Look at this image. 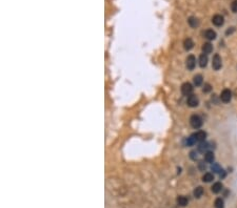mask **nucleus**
Returning <instances> with one entry per match:
<instances>
[{"instance_id": "23", "label": "nucleus", "mask_w": 237, "mask_h": 208, "mask_svg": "<svg viewBox=\"0 0 237 208\" xmlns=\"http://www.w3.org/2000/svg\"><path fill=\"white\" fill-rule=\"evenodd\" d=\"M212 91V86H211L209 83L204 84V86H203V89H202L203 93H209V91Z\"/></svg>"}, {"instance_id": "10", "label": "nucleus", "mask_w": 237, "mask_h": 208, "mask_svg": "<svg viewBox=\"0 0 237 208\" xmlns=\"http://www.w3.org/2000/svg\"><path fill=\"white\" fill-rule=\"evenodd\" d=\"M212 50H213V45L211 44V43H209V42H207V43H203V45H202V52H203V54H211L212 53Z\"/></svg>"}, {"instance_id": "13", "label": "nucleus", "mask_w": 237, "mask_h": 208, "mask_svg": "<svg viewBox=\"0 0 237 208\" xmlns=\"http://www.w3.org/2000/svg\"><path fill=\"white\" fill-rule=\"evenodd\" d=\"M214 159H215V157H214V153H212V151H207V153H204V160H206V162L213 163Z\"/></svg>"}, {"instance_id": "6", "label": "nucleus", "mask_w": 237, "mask_h": 208, "mask_svg": "<svg viewBox=\"0 0 237 208\" xmlns=\"http://www.w3.org/2000/svg\"><path fill=\"white\" fill-rule=\"evenodd\" d=\"M221 65H223V63H221V58H220L219 55H214L213 59H212V66H213V68L215 69V71H218V69H220V67H221Z\"/></svg>"}, {"instance_id": "16", "label": "nucleus", "mask_w": 237, "mask_h": 208, "mask_svg": "<svg viewBox=\"0 0 237 208\" xmlns=\"http://www.w3.org/2000/svg\"><path fill=\"white\" fill-rule=\"evenodd\" d=\"M213 180H214V176H213V173H211V172H206V173L202 176V181L203 182L209 183V182H212Z\"/></svg>"}, {"instance_id": "17", "label": "nucleus", "mask_w": 237, "mask_h": 208, "mask_svg": "<svg viewBox=\"0 0 237 208\" xmlns=\"http://www.w3.org/2000/svg\"><path fill=\"white\" fill-rule=\"evenodd\" d=\"M209 143H207V142H200L198 145V150L200 151V153H204V151H207L209 149Z\"/></svg>"}, {"instance_id": "1", "label": "nucleus", "mask_w": 237, "mask_h": 208, "mask_svg": "<svg viewBox=\"0 0 237 208\" xmlns=\"http://www.w3.org/2000/svg\"><path fill=\"white\" fill-rule=\"evenodd\" d=\"M190 124L193 128L195 129H198L201 127L202 125V119L199 117L198 115H193L191 118H190Z\"/></svg>"}, {"instance_id": "8", "label": "nucleus", "mask_w": 237, "mask_h": 208, "mask_svg": "<svg viewBox=\"0 0 237 208\" xmlns=\"http://www.w3.org/2000/svg\"><path fill=\"white\" fill-rule=\"evenodd\" d=\"M212 22H213L214 25L216 27H221L225 23V19H223V17L221 15H215V16L212 18Z\"/></svg>"}, {"instance_id": "4", "label": "nucleus", "mask_w": 237, "mask_h": 208, "mask_svg": "<svg viewBox=\"0 0 237 208\" xmlns=\"http://www.w3.org/2000/svg\"><path fill=\"white\" fill-rule=\"evenodd\" d=\"M193 91V86H192L191 83L186 82V83H184L181 86V93L184 96H190Z\"/></svg>"}, {"instance_id": "19", "label": "nucleus", "mask_w": 237, "mask_h": 208, "mask_svg": "<svg viewBox=\"0 0 237 208\" xmlns=\"http://www.w3.org/2000/svg\"><path fill=\"white\" fill-rule=\"evenodd\" d=\"M177 203H178V205L182 206V207H184V206H186L188 205V199H186V196H180L177 199Z\"/></svg>"}, {"instance_id": "21", "label": "nucleus", "mask_w": 237, "mask_h": 208, "mask_svg": "<svg viewBox=\"0 0 237 208\" xmlns=\"http://www.w3.org/2000/svg\"><path fill=\"white\" fill-rule=\"evenodd\" d=\"M214 205H215V208H223V207H225V206H223V205H225V203H223V199H220V198L216 199Z\"/></svg>"}, {"instance_id": "28", "label": "nucleus", "mask_w": 237, "mask_h": 208, "mask_svg": "<svg viewBox=\"0 0 237 208\" xmlns=\"http://www.w3.org/2000/svg\"><path fill=\"white\" fill-rule=\"evenodd\" d=\"M234 31H235V29H234V27H231V30H228V31L225 32V34H227V35H229V34H232Z\"/></svg>"}, {"instance_id": "2", "label": "nucleus", "mask_w": 237, "mask_h": 208, "mask_svg": "<svg viewBox=\"0 0 237 208\" xmlns=\"http://www.w3.org/2000/svg\"><path fill=\"white\" fill-rule=\"evenodd\" d=\"M191 138L193 139V141L195 142H203L204 140H206L207 138V132H202V130H200V132H195V134H193L191 136Z\"/></svg>"}, {"instance_id": "14", "label": "nucleus", "mask_w": 237, "mask_h": 208, "mask_svg": "<svg viewBox=\"0 0 237 208\" xmlns=\"http://www.w3.org/2000/svg\"><path fill=\"white\" fill-rule=\"evenodd\" d=\"M188 22H189L190 27H197L199 25V20L197 19V18H195V17H190L189 20H188Z\"/></svg>"}, {"instance_id": "9", "label": "nucleus", "mask_w": 237, "mask_h": 208, "mask_svg": "<svg viewBox=\"0 0 237 208\" xmlns=\"http://www.w3.org/2000/svg\"><path fill=\"white\" fill-rule=\"evenodd\" d=\"M216 32H214L213 30H207L204 32V37H206L208 40H214L216 38Z\"/></svg>"}, {"instance_id": "18", "label": "nucleus", "mask_w": 237, "mask_h": 208, "mask_svg": "<svg viewBox=\"0 0 237 208\" xmlns=\"http://www.w3.org/2000/svg\"><path fill=\"white\" fill-rule=\"evenodd\" d=\"M194 84H195L196 86H200L201 84H202V81H203V77L201 76V75H196V76H194Z\"/></svg>"}, {"instance_id": "26", "label": "nucleus", "mask_w": 237, "mask_h": 208, "mask_svg": "<svg viewBox=\"0 0 237 208\" xmlns=\"http://www.w3.org/2000/svg\"><path fill=\"white\" fill-rule=\"evenodd\" d=\"M198 167H199V169H200V170H206L207 166H206V164H204L203 162H199Z\"/></svg>"}, {"instance_id": "25", "label": "nucleus", "mask_w": 237, "mask_h": 208, "mask_svg": "<svg viewBox=\"0 0 237 208\" xmlns=\"http://www.w3.org/2000/svg\"><path fill=\"white\" fill-rule=\"evenodd\" d=\"M190 158H191L192 160H196V159H197V153H196V151H191V153H190Z\"/></svg>"}, {"instance_id": "27", "label": "nucleus", "mask_w": 237, "mask_h": 208, "mask_svg": "<svg viewBox=\"0 0 237 208\" xmlns=\"http://www.w3.org/2000/svg\"><path fill=\"white\" fill-rule=\"evenodd\" d=\"M219 177L220 178H225V171L223 169H221V171L219 172Z\"/></svg>"}, {"instance_id": "7", "label": "nucleus", "mask_w": 237, "mask_h": 208, "mask_svg": "<svg viewBox=\"0 0 237 208\" xmlns=\"http://www.w3.org/2000/svg\"><path fill=\"white\" fill-rule=\"evenodd\" d=\"M186 103H188V105H189L190 107H196V106H198L199 100L195 95H190V96L188 97Z\"/></svg>"}, {"instance_id": "12", "label": "nucleus", "mask_w": 237, "mask_h": 208, "mask_svg": "<svg viewBox=\"0 0 237 208\" xmlns=\"http://www.w3.org/2000/svg\"><path fill=\"white\" fill-rule=\"evenodd\" d=\"M207 64H208V56L207 54H201L199 57V65L201 67H206Z\"/></svg>"}, {"instance_id": "5", "label": "nucleus", "mask_w": 237, "mask_h": 208, "mask_svg": "<svg viewBox=\"0 0 237 208\" xmlns=\"http://www.w3.org/2000/svg\"><path fill=\"white\" fill-rule=\"evenodd\" d=\"M186 67H188V69H190V71H193V69L195 68V66H196V58H195V56L190 55L189 57L186 58Z\"/></svg>"}, {"instance_id": "11", "label": "nucleus", "mask_w": 237, "mask_h": 208, "mask_svg": "<svg viewBox=\"0 0 237 208\" xmlns=\"http://www.w3.org/2000/svg\"><path fill=\"white\" fill-rule=\"evenodd\" d=\"M194 46V42L191 38H186V40L184 41V48H186V50H192Z\"/></svg>"}, {"instance_id": "3", "label": "nucleus", "mask_w": 237, "mask_h": 208, "mask_svg": "<svg viewBox=\"0 0 237 208\" xmlns=\"http://www.w3.org/2000/svg\"><path fill=\"white\" fill-rule=\"evenodd\" d=\"M232 99V93L230 89H223L220 94V100L225 103H229Z\"/></svg>"}, {"instance_id": "20", "label": "nucleus", "mask_w": 237, "mask_h": 208, "mask_svg": "<svg viewBox=\"0 0 237 208\" xmlns=\"http://www.w3.org/2000/svg\"><path fill=\"white\" fill-rule=\"evenodd\" d=\"M203 194V188L201 186H198L197 188H195V190H194V196L197 199H199L201 196Z\"/></svg>"}, {"instance_id": "15", "label": "nucleus", "mask_w": 237, "mask_h": 208, "mask_svg": "<svg viewBox=\"0 0 237 208\" xmlns=\"http://www.w3.org/2000/svg\"><path fill=\"white\" fill-rule=\"evenodd\" d=\"M223 184L220 183V182H217V183H215V184L212 186V191L214 192V194H218V192H220L221 190H223Z\"/></svg>"}, {"instance_id": "22", "label": "nucleus", "mask_w": 237, "mask_h": 208, "mask_svg": "<svg viewBox=\"0 0 237 208\" xmlns=\"http://www.w3.org/2000/svg\"><path fill=\"white\" fill-rule=\"evenodd\" d=\"M211 169H212L213 172H217V173H219L221 171V168H220V166L218 165L217 163H213V165L211 166Z\"/></svg>"}, {"instance_id": "24", "label": "nucleus", "mask_w": 237, "mask_h": 208, "mask_svg": "<svg viewBox=\"0 0 237 208\" xmlns=\"http://www.w3.org/2000/svg\"><path fill=\"white\" fill-rule=\"evenodd\" d=\"M231 10L233 13H237V0H234L231 4Z\"/></svg>"}]
</instances>
